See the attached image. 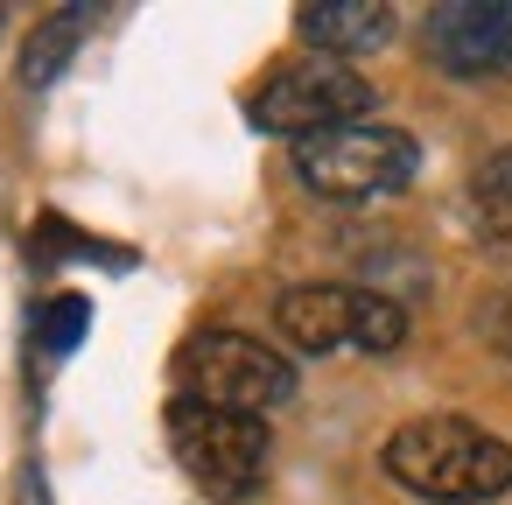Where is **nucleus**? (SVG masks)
I'll return each mask as SVG.
<instances>
[{"mask_svg": "<svg viewBox=\"0 0 512 505\" xmlns=\"http://www.w3.org/2000/svg\"><path fill=\"white\" fill-rule=\"evenodd\" d=\"M379 470L428 505H491L512 491V442L470 414H414L386 435Z\"/></svg>", "mask_w": 512, "mask_h": 505, "instance_id": "f257e3e1", "label": "nucleus"}, {"mask_svg": "<svg viewBox=\"0 0 512 505\" xmlns=\"http://www.w3.org/2000/svg\"><path fill=\"white\" fill-rule=\"evenodd\" d=\"M274 330L288 337V351L302 358H330V351H365L386 358L407 344V309L379 288H351V281H302L274 302Z\"/></svg>", "mask_w": 512, "mask_h": 505, "instance_id": "f03ea898", "label": "nucleus"}, {"mask_svg": "<svg viewBox=\"0 0 512 505\" xmlns=\"http://www.w3.org/2000/svg\"><path fill=\"white\" fill-rule=\"evenodd\" d=\"M288 155H295L302 190H309V197H323V204H372V197H393V190H407V183H414V169H421L414 134L379 127V120L309 134V141H295Z\"/></svg>", "mask_w": 512, "mask_h": 505, "instance_id": "7ed1b4c3", "label": "nucleus"}, {"mask_svg": "<svg viewBox=\"0 0 512 505\" xmlns=\"http://www.w3.org/2000/svg\"><path fill=\"white\" fill-rule=\"evenodd\" d=\"M176 393L204 400V407H225V414L267 421L274 407L295 400V365L274 344L246 337V330H197L176 351Z\"/></svg>", "mask_w": 512, "mask_h": 505, "instance_id": "20e7f679", "label": "nucleus"}, {"mask_svg": "<svg viewBox=\"0 0 512 505\" xmlns=\"http://www.w3.org/2000/svg\"><path fill=\"white\" fill-rule=\"evenodd\" d=\"M162 428H169V449H176L183 477L218 505L246 498L267 470V421H253V414H225V407H204V400L176 393Z\"/></svg>", "mask_w": 512, "mask_h": 505, "instance_id": "39448f33", "label": "nucleus"}, {"mask_svg": "<svg viewBox=\"0 0 512 505\" xmlns=\"http://www.w3.org/2000/svg\"><path fill=\"white\" fill-rule=\"evenodd\" d=\"M246 113L267 134L309 141V134H330V127H358L372 113V85L351 64H337V57H288V64H274L260 78Z\"/></svg>", "mask_w": 512, "mask_h": 505, "instance_id": "423d86ee", "label": "nucleus"}, {"mask_svg": "<svg viewBox=\"0 0 512 505\" xmlns=\"http://www.w3.org/2000/svg\"><path fill=\"white\" fill-rule=\"evenodd\" d=\"M421 57L442 78L491 85L512 71V0H442L421 15Z\"/></svg>", "mask_w": 512, "mask_h": 505, "instance_id": "0eeeda50", "label": "nucleus"}, {"mask_svg": "<svg viewBox=\"0 0 512 505\" xmlns=\"http://www.w3.org/2000/svg\"><path fill=\"white\" fill-rule=\"evenodd\" d=\"M295 36L309 43V57H372L400 36V15L386 8V0H302L295 8Z\"/></svg>", "mask_w": 512, "mask_h": 505, "instance_id": "6e6552de", "label": "nucleus"}, {"mask_svg": "<svg viewBox=\"0 0 512 505\" xmlns=\"http://www.w3.org/2000/svg\"><path fill=\"white\" fill-rule=\"evenodd\" d=\"M85 22H92V8H57V15L29 36V50H22V85H29V92H50V85L64 78L71 50L85 43Z\"/></svg>", "mask_w": 512, "mask_h": 505, "instance_id": "1a4fd4ad", "label": "nucleus"}, {"mask_svg": "<svg viewBox=\"0 0 512 505\" xmlns=\"http://www.w3.org/2000/svg\"><path fill=\"white\" fill-rule=\"evenodd\" d=\"M85 323H92V302L85 295H57L50 302V316H43V351H78V337H85Z\"/></svg>", "mask_w": 512, "mask_h": 505, "instance_id": "9d476101", "label": "nucleus"}, {"mask_svg": "<svg viewBox=\"0 0 512 505\" xmlns=\"http://www.w3.org/2000/svg\"><path fill=\"white\" fill-rule=\"evenodd\" d=\"M477 330H484V344H498V351L512 358V295H491L484 316H477Z\"/></svg>", "mask_w": 512, "mask_h": 505, "instance_id": "9b49d317", "label": "nucleus"}, {"mask_svg": "<svg viewBox=\"0 0 512 505\" xmlns=\"http://www.w3.org/2000/svg\"><path fill=\"white\" fill-rule=\"evenodd\" d=\"M477 190H484L491 204H512V148L484 155V169H477Z\"/></svg>", "mask_w": 512, "mask_h": 505, "instance_id": "f8f14e48", "label": "nucleus"}]
</instances>
